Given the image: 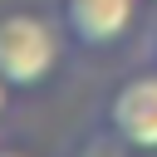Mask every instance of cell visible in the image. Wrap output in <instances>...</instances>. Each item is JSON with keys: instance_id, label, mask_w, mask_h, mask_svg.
Returning a JSON list of instances; mask_svg holds the SVG:
<instances>
[{"instance_id": "1", "label": "cell", "mask_w": 157, "mask_h": 157, "mask_svg": "<svg viewBox=\"0 0 157 157\" xmlns=\"http://www.w3.org/2000/svg\"><path fill=\"white\" fill-rule=\"evenodd\" d=\"M59 49H64V39L44 15H29V10L0 15V74L10 88L44 83L59 69Z\"/></svg>"}, {"instance_id": "2", "label": "cell", "mask_w": 157, "mask_h": 157, "mask_svg": "<svg viewBox=\"0 0 157 157\" xmlns=\"http://www.w3.org/2000/svg\"><path fill=\"white\" fill-rule=\"evenodd\" d=\"M108 132L132 152H157V69H142L113 88Z\"/></svg>"}, {"instance_id": "3", "label": "cell", "mask_w": 157, "mask_h": 157, "mask_svg": "<svg viewBox=\"0 0 157 157\" xmlns=\"http://www.w3.org/2000/svg\"><path fill=\"white\" fill-rule=\"evenodd\" d=\"M137 20V0H59L64 39L78 49H113Z\"/></svg>"}, {"instance_id": "4", "label": "cell", "mask_w": 157, "mask_h": 157, "mask_svg": "<svg viewBox=\"0 0 157 157\" xmlns=\"http://www.w3.org/2000/svg\"><path fill=\"white\" fill-rule=\"evenodd\" d=\"M5 103H10V83H5V74H0V113H5Z\"/></svg>"}, {"instance_id": "5", "label": "cell", "mask_w": 157, "mask_h": 157, "mask_svg": "<svg viewBox=\"0 0 157 157\" xmlns=\"http://www.w3.org/2000/svg\"><path fill=\"white\" fill-rule=\"evenodd\" d=\"M0 157H25V152H10V147H0Z\"/></svg>"}]
</instances>
